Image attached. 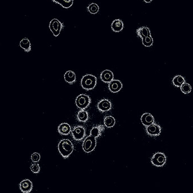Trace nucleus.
<instances>
[{"instance_id":"1","label":"nucleus","mask_w":193,"mask_h":193,"mask_svg":"<svg viewBox=\"0 0 193 193\" xmlns=\"http://www.w3.org/2000/svg\"><path fill=\"white\" fill-rule=\"evenodd\" d=\"M58 148L59 153L64 158H67L72 154L74 147L71 141L64 139L59 142Z\"/></svg>"},{"instance_id":"2","label":"nucleus","mask_w":193,"mask_h":193,"mask_svg":"<svg viewBox=\"0 0 193 193\" xmlns=\"http://www.w3.org/2000/svg\"><path fill=\"white\" fill-rule=\"evenodd\" d=\"M97 77L91 74H86L82 77L81 86L85 90H92L97 85Z\"/></svg>"},{"instance_id":"3","label":"nucleus","mask_w":193,"mask_h":193,"mask_svg":"<svg viewBox=\"0 0 193 193\" xmlns=\"http://www.w3.org/2000/svg\"><path fill=\"white\" fill-rule=\"evenodd\" d=\"M91 103V99L89 95L81 94L78 95L75 99L77 107L80 110H85L88 107Z\"/></svg>"},{"instance_id":"4","label":"nucleus","mask_w":193,"mask_h":193,"mask_svg":"<svg viewBox=\"0 0 193 193\" xmlns=\"http://www.w3.org/2000/svg\"><path fill=\"white\" fill-rule=\"evenodd\" d=\"M97 146V139L92 135L86 137L82 143V149L84 152L89 153L95 150Z\"/></svg>"},{"instance_id":"5","label":"nucleus","mask_w":193,"mask_h":193,"mask_svg":"<svg viewBox=\"0 0 193 193\" xmlns=\"http://www.w3.org/2000/svg\"><path fill=\"white\" fill-rule=\"evenodd\" d=\"M151 162L154 166L162 167L167 162L166 155L162 152H157L153 155L151 159Z\"/></svg>"},{"instance_id":"6","label":"nucleus","mask_w":193,"mask_h":193,"mask_svg":"<svg viewBox=\"0 0 193 193\" xmlns=\"http://www.w3.org/2000/svg\"><path fill=\"white\" fill-rule=\"evenodd\" d=\"M64 27V24L57 19H52L49 23V28L53 35L57 37L61 33V32Z\"/></svg>"},{"instance_id":"7","label":"nucleus","mask_w":193,"mask_h":193,"mask_svg":"<svg viewBox=\"0 0 193 193\" xmlns=\"http://www.w3.org/2000/svg\"><path fill=\"white\" fill-rule=\"evenodd\" d=\"M71 134L72 137L75 140L81 141L86 136V129L82 126H76L71 130Z\"/></svg>"},{"instance_id":"8","label":"nucleus","mask_w":193,"mask_h":193,"mask_svg":"<svg viewBox=\"0 0 193 193\" xmlns=\"http://www.w3.org/2000/svg\"><path fill=\"white\" fill-rule=\"evenodd\" d=\"M162 128L160 126L154 123L151 125L146 127V133L151 137H157L161 134Z\"/></svg>"},{"instance_id":"9","label":"nucleus","mask_w":193,"mask_h":193,"mask_svg":"<svg viewBox=\"0 0 193 193\" xmlns=\"http://www.w3.org/2000/svg\"><path fill=\"white\" fill-rule=\"evenodd\" d=\"M97 107L100 112H108L112 108V103L107 99H103L98 103Z\"/></svg>"},{"instance_id":"10","label":"nucleus","mask_w":193,"mask_h":193,"mask_svg":"<svg viewBox=\"0 0 193 193\" xmlns=\"http://www.w3.org/2000/svg\"><path fill=\"white\" fill-rule=\"evenodd\" d=\"M19 186L23 193H30L33 189V183L29 179H24L20 182Z\"/></svg>"},{"instance_id":"11","label":"nucleus","mask_w":193,"mask_h":193,"mask_svg":"<svg viewBox=\"0 0 193 193\" xmlns=\"http://www.w3.org/2000/svg\"><path fill=\"white\" fill-rule=\"evenodd\" d=\"M123 88L121 81L118 80H113L108 83V89L112 93H115L119 92Z\"/></svg>"},{"instance_id":"12","label":"nucleus","mask_w":193,"mask_h":193,"mask_svg":"<svg viewBox=\"0 0 193 193\" xmlns=\"http://www.w3.org/2000/svg\"><path fill=\"white\" fill-rule=\"evenodd\" d=\"M141 121L145 127L151 125L155 123V119L153 115L150 113H144L141 116Z\"/></svg>"},{"instance_id":"13","label":"nucleus","mask_w":193,"mask_h":193,"mask_svg":"<svg viewBox=\"0 0 193 193\" xmlns=\"http://www.w3.org/2000/svg\"><path fill=\"white\" fill-rule=\"evenodd\" d=\"M105 127L103 125H97L93 126L90 131V135L94 137L96 139L102 135Z\"/></svg>"},{"instance_id":"14","label":"nucleus","mask_w":193,"mask_h":193,"mask_svg":"<svg viewBox=\"0 0 193 193\" xmlns=\"http://www.w3.org/2000/svg\"><path fill=\"white\" fill-rule=\"evenodd\" d=\"M100 78L104 82L109 83L114 80V73L111 71L106 70L101 72Z\"/></svg>"},{"instance_id":"15","label":"nucleus","mask_w":193,"mask_h":193,"mask_svg":"<svg viewBox=\"0 0 193 193\" xmlns=\"http://www.w3.org/2000/svg\"><path fill=\"white\" fill-rule=\"evenodd\" d=\"M136 33L137 36L140 37L141 39L148 36H151L150 29L148 27H145V26H142L136 30Z\"/></svg>"},{"instance_id":"16","label":"nucleus","mask_w":193,"mask_h":193,"mask_svg":"<svg viewBox=\"0 0 193 193\" xmlns=\"http://www.w3.org/2000/svg\"><path fill=\"white\" fill-rule=\"evenodd\" d=\"M58 131L59 133H60L61 135H69L71 132V127L69 124L66 123H63L58 126Z\"/></svg>"},{"instance_id":"17","label":"nucleus","mask_w":193,"mask_h":193,"mask_svg":"<svg viewBox=\"0 0 193 193\" xmlns=\"http://www.w3.org/2000/svg\"><path fill=\"white\" fill-rule=\"evenodd\" d=\"M112 30L115 32H119L121 31L124 28V23L120 19H115L112 22L111 24Z\"/></svg>"},{"instance_id":"18","label":"nucleus","mask_w":193,"mask_h":193,"mask_svg":"<svg viewBox=\"0 0 193 193\" xmlns=\"http://www.w3.org/2000/svg\"><path fill=\"white\" fill-rule=\"evenodd\" d=\"M64 80L70 84H72L76 81L75 73L72 71H68L64 75Z\"/></svg>"},{"instance_id":"19","label":"nucleus","mask_w":193,"mask_h":193,"mask_svg":"<svg viewBox=\"0 0 193 193\" xmlns=\"http://www.w3.org/2000/svg\"><path fill=\"white\" fill-rule=\"evenodd\" d=\"M76 119L79 121L86 123L89 119L88 112L85 110H80L79 112H77Z\"/></svg>"},{"instance_id":"20","label":"nucleus","mask_w":193,"mask_h":193,"mask_svg":"<svg viewBox=\"0 0 193 193\" xmlns=\"http://www.w3.org/2000/svg\"><path fill=\"white\" fill-rule=\"evenodd\" d=\"M19 45L22 49L24 50L26 52H30L31 50V44L30 41L26 37L23 39L22 40L20 41Z\"/></svg>"},{"instance_id":"21","label":"nucleus","mask_w":193,"mask_h":193,"mask_svg":"<svg viewBox=\"0 0 193 193\" xmlns=\"http://www.w3.org/2000/svg\"><path fill=\"white\" fill-rule=\"evenodd\" d=\"M186 82V80L184 77L181 75H176L172 79V84L173 85L176 86L180 88L184 82Z\"/></svg>"},{"instance_id":"22","label":"nucleus","mask_w":193,"mask_h":193,"mask_svg":"<svg viewBox=\"0 0 193 193\" xmlns=\"http://www.w3.org/2000/svg\"><path fill=\"white\" fill-rule=\"evenodd\" d=\"M104 124L108 128H112L115 124V119L111 116H107L104 118Z\"/></svg>"},{"instance_id":"23","label":"nucleus","mask_w":193,"mask_h":193,"mask_svg":"<svg viewBox=\"0 0 193 193\" xmlns=\"http://www.w3.org/2000/svg\"><path fill=\"white\" fill-rule=\"evenodd\" d=\"M88 11L92 14H95L98 13L99 10L98 5L95 3L90 4L88 7H87Z\"/></svg>"},{"instance_id":"24","label":"nucleus","mask_w":193,"mask_h":193,"mask_svg":"<svg viewBox=\"0 0 193 193\" xmlns=\"http://www.w3.org/2000/svg\"><path fill=\"white\" fill-rule=\"evenodd\" d=\"M181 91L185 95L189 94L191 92V86L189 84V83L184 82L182 86L180 87Z\"/></svg>"},{"instance_id":"25","label":"nucleus","mask_w":193,"mask_h":193,"mask_svg":"<svg viewBox=\"0 0 193 193\" xmlns=\"http://www.w3.org/2000/svg\"><path fill=\"white\" fill-rule=\"evenodd\" d=\"M141 40H142V44L146 47H150L153 45L154 40L151 36L145 37Z\"/></svg>"},{"instance_id":"26","label":"nucleus","mask_w":193,"mask_h":193,"mask_svg":"<svg viewBox=\"0 0 193 193\" xmlns=\"http://www.w3.org/2000/svg\"><path fill=\"white\" fill-rule=\"evenodd\" d=\"M73 3V0H62L60 5L64 9H68L71 8Z\"/></svg>"},{"instance_id":"27","label":"nucleus","mask_w":193,"mask_h":193,"mask_svg":"<svg viewBox=\"0 0 193 193\" xmlns=\"http://www.w3.org/2000/svg\"><path fill=\"white\" fill-rule=\"evenodd\" d=\"M40 167L37 163H33L30 166V170L33 173H39L40 171Z\"/></svg>"},{"instance_id":"28","label":"nucleus","mask_w":193,"mask_h":193,"mask_svg":"<svg viewBox=\"0 0 193 193\" xmlns=\"http://www.w3.org/2000/svg\"><path fill=\"white\" fill-rule=\"evenodd\" d=\"M40 154L38 153H33L31 155L32 161L34 163H37L40 160Z\"/></svg>"},{"instance_id":"29","label":"nucleus","mask_w":193,"mask_h":193,"mask_svg":"<svg viewBox=\"0 0 193 193\" xmlns=\"http://www.w3.org/2000/svg\"><path fill=\"white\" fill-rule=\"evenodd\" d=\"M54 2H55V3H56V4H61V1H62V0H52Z\"/></svg>"},{"instance_id":"30","label":"nucleus","mask_w":193,"mask_h":193,"mask_svg":"<svg viewBox=\"0 0 193 193\" xmlns=\"http://www.w3.org/2000/svg\"><path fill=\"white\" fill-rule=\"evenodd\" d=\"M146 3H150L153 0H144Z\"/></svg>"}]
</instances>
